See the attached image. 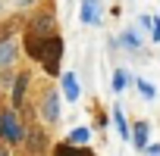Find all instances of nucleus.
Wrapping results in <instances>:
<instances>
[{
    "label": "nucleus",
    "instance_id": "39448f33",
    "mask_svg": "<svg viewBox=\"0 0 160 156\" xmlns=\"http://www.w3.org/2000/svg\"><path fill=\"white\" fill-rule=\"evenodd\" d=\"M22 147H25V153H28V156H44V153L50 150L44 128H28V131H25V140H22Z\"/></svg>",
    "mask_w": 160,
    "mask_h": 156
},
{
    "label": "nucleus",
    "instance_id": "6e6552de",
    "mask_svg": "<svg viewBox=\"0 0 160 156\" xmlns=\"http://www.w3.org/2000/svg\"><path fill=\"white\" fill-rule=\"evenodd\" d=\"M60 94H63L66 100H72V103L82 97V81L75 78V72H63V75H60Z\"/></svg>",
    "mask_w": 160,
    "mask_h": 156
},
{
    "label": "nucleus",
    "instance_id": "1a4fd4ad",
    "mask_svg": "<svg viewBox=\"0 0 160 156\" xmlns=\"http://www.w3.org/2000/svg\"><path fill=\"white\" fill-rule=\"evenodd\" d=\"M141 44H144V38L138 34V28H122V34H119V47H122V50L138 53V50H141Z\"/></svg>",
    "mask_w": 160,
    "mask_h": 156
},
{
    "label": "nucleus",
    "instance_id": "f3484780",
    "mask_svg": "<svg viewBox=\"0 0 160 156\" xmlns=\"http://www.w3.org/2000/svg\"><path fill=\"white\" fill-rule=\"evenodd\" d=\"M151 44H160V16L151 19Z\"/></svg>",
    "mask_w": 160,
    "mask_h": 156
},
{
    "label": "nucleus",
    "instance_id": "ddd939ff",
    "mask_svg": "<svg viewBox=\"0 0 160 156\" xmlns=\"http://www.w3.org/2000/svg\"><path fill=\"white\" fill-rule=\"evenodd\" d=\"M148 134H151L148 122H135V125H132V144H135L138 150H144V147H148Z\"/></svg>",
    "mask_w": 160,
    "mask_h": 156
},
{
    "label": "nucleus",
    "instance_id": "aec40b11",
    "mask_svg": "<svg viewBox=\"0 0 160 156\" xmlns=\"http://www.w3.org/2000/svg\"><path fill=\"white\" fill-rule=\"evenodd\" d=\"M0 10H3V0H0Z\"/></svg>",
    "mask_w": 160,
    "mask_h": 156
},
{
    "label": "nucleus",
    "instance_id": "f03ea898",
    "mask_svg": "<svg viewBox=\"0 0 160 156\" xmlns=\"http://www.w3.org/2000/svg\"><path fill=\"white\" fill-rule=\"evenodd\" d=\"M60 59H63V38L60 34H50L44 41V50H41V66L47 75H60Z\"/></svg>",
    "mask_w": 160,
    "mask_h": 156
},
{
    "label": "nucleus",
    "instance_id": "423d86ee",
    "mask_svg": "<svg viewBox=\"0 0 160 156\" xmlns=\"http://www.w3.org/2000/svg\"><path fill=\"white\" fill-rule=\"evenodd\" d=\"M28 85H32V75H28V72H19V75L13 78V88H10V106H13V109H22V106H25Z\"/></svg>",
    "mask_w": 160,
    "mask_h": 156
},
{
    "label": "nucleus",
    "instance_id": "20e7f679",
    "mask_svg": "<svg viewBox=\"0 0 160 156\" xmlns=\"http://www.w3.org/2000/svg\"><path fill=\"white\" fill-rule=\"evenodd\" d=\"M28 34H38V38H50V34H57V16H53V10L38 13V16L28 22Z\"/></svg>",
    "mask_w": 160,
    "mask_h": 156
},
{
    "label": "nucleus",
    "instance_id": "6ab92c4d",
    "mask_svg": "<svg viewBox=\"0 0 160 156\" xmlns=\"http://www.w3.org/2000/svg\"><path fill=\"white\" fill-rule=\"evenodd\" d=\"M35 0H16V7H32Z\"/></svg>",
    "mask_w": 160,
    "mask_h": 156
},
{
    "label": "nucleus",
    "instance_id": "9d476101",
    "mask_svg": "<svg viewBox=\"0 0 160 156\" xmlns=\"http://www.w3.org/2000/svg\"><path fill=\"white\" fill-rule=\"evenodd\" d=\"M16 53H19V44L13 41V38H0V69H10L13 62H16Z\"/></svg>",
    "mask_w": 160,
    "mask_h": 156
},
{
    "label": "nucleus",
    "instance_id": "2eb2a0df",
    "mask_svg": "<svg viewBox=\"0 0 160 156\" xmlns=\"http://www.w3.org/2000/svg\"><path fill=\"white\" fill-rule=\"evenodd\" d=\"M88 140H91V128H72V131H69V144L85 147Z\"/></svg>",
    "mask_w": 160,
    "mask_h": 156
},
{
    "label": "nucleus",
    "instance_id": "4468645a",
    "mask_svg": "<svg viewBox=\"0 0 160 156\" xmlns=\"http://www.w3.org/2000/svg\"><path fill=\"white\" fill-rule=\"evenodd\" d=\"M129 81H132V78H129L126 69H113V94H122L129 88Z\"/></svg>",
    "mask_w": 160,
    "mask_h": 156
},
{
    "label": "nucleus",
    "instance_id": "9b49d317",
    "mask_svg": "<svg viewBox=\"0 0 160 156\" xmlns=\"http://www.w3.org/2000/svg\"><path fill=\"white\" fill-rule=\"evenodd\" d=\"M53 156H94V153L88 150V144L78 147V144H69V140H66V144H57V147H53Z\"/></svg>",
    "mask_w": 160,
    "mask_h": 156
},
{
    "label": "nucleus",
    "instance_id": "f8f14e48",
    "mask_svg": "<svg viewBox=\"0 0 160 156\" xmlns=\"http://www.w3.org/2000/svg\"><path fill=\"white\" fill-rule=\"evenodd\" d=\"M113 125H116V131H119V137L122 140H132V125L126 122V112H122V106H113Z\"/></svg>",
    "mask_w": 160,
    "mask_h": 156
},
{
    "label": "nucleus",
    "instance_id": "a211bd4d",
    "mask_svg": "<svg viewBox=\"0 0 160 156\" xmlns=\"http://www.w3.org/2000/svg\"><path fill=\"white\" fill-rule=\"evenodd\" d=\"M144 153H148V156H160V144H148Z\"/></svg>",
    "mask_w": 160,
    "mask_h": 156
},
{
    "label": "nucleus",
    "instance_id": "0eeeda50",
    "mask_svg": "<svg viewBox=\"0 0 160 156\" xmlns=\"http://www.w3.org/2000/svg\"><path fill=\"white\" fill-rule=\"evenodd\" d=\"M101 16H104V3L101 0H82V10H78L82 25H101Z\"/></svg>",
    "mask_w": 160,
    "mask_h": 156
},
{
    "label": "nucleus",
    "instance_id": "7ed1b4c3",
    "mask_svg": "<svg viewBox=\"0 0 160 156\" xmlns=\"http://www.w3.org/2000/svg\"><path fill=\"white\" fill-rule=\"evenodd\" d=\"M60 91H44V97H41V106H38V116H41V122H47V125H57L60 119H63V112H60Z\"/></svg>",
    "mask_w": 160,
    "mask_h": 156
},
{
    "label": "nucleus",
    "instance_id": "dca6fc26",
    "mask_svg": "<svg viewBox=\"0 0 160 156\" xmlns=\"http://www.w3.org/2000/svg\"><path fill=\"white\" fill-rule=\"evenodd\" d=\"M135 88H138V94H141L144 100H157V88H154L151 81H144V78H138V81H135Z\"/></svg>",
    "mask_w": 160,
    "mask_h": 156
},
{
    "label": "nucleus",
    "instance_id": "f257e3e1",
    "mask_svg": "<svg viewBox=\"0 0 160 156\" xmlns=\"http://www.w3.org/2000/svg\"><path fill=\"white\" fill-rule=\"evenodd\" d=\"M25 131H28V128L22 125V119H19V112H16L13 106L0 112V140H3L7 147H22Z\"/></svg>",
    "mask_w": 160,
    "mask_h": 156
}]
</instances>
